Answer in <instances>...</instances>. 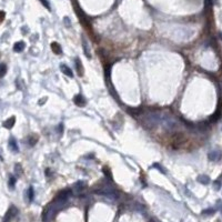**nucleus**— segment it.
<instances>
[{
  "mask_svg": "<svg viewBox=\"0 0 222 222\" xmlns=\"http://www.w3.org/2000/svg\"><path fill=\"white\" fill-rule=\"evenodd\" d=\"M26 44L24 41H18V42H16L15 46H13V50L16 51V52H21V51L25 49Z\"/></svg>",
  "mask_w": 222,
  "mask_h": 222,
  "instance_id": "1",
  "label": "nucleus"
},
{
  "mask_svg": "<svg viewBox=\"0 0 222 222\" xmlns=\"http://www.w3.org/2000/svg\"><path fill=\"white\" fill-rule=\"evenodd\" d=\"M220 156H221V152L219 151H212V152L209 153V159L211 161H216L220 159Z\"/></svg>",
  "mask_w": 222,
  "mask_h": 222,
  "instance_id": "2",
  "label": "nucleus"
},
{
  "mask_svg": "<svg viewBox=\"0 0 222 222\" xmlns=\"http://www.w3.org/2000/svg\"><path fill=\"white\" fill-rule=\"evenodd\" d=\"M9 147L11 148V150H12L13 152H18V145H17V142H16V140L11 138V139L9 140Z\"/></svg>",
  "mask_w": 222,
  "mask_h": 222,
  "instance_id": "3",
  "label": "nucleus"
},
{
  "mask_svg": "<svg viewBox=\"0 0 222 222\" xmlns=\"http://www.w3.org/2000/svg\"><path fill=\"white\" fill-rule=\"evenodd\" d=\"M61 71L64 72V75H67L68 77H70V78L73 77V73H72V71L70 70V68H68V67L64 66V64H61Z\"/></svg>",
  "mask_w": 222,
  "mask_h": 222,
  "instance_id": "4",
  "label": "nucleus"
},
{
  "mask_svg": "<svg viewBox=\"0 0 222 222\" xmlns=\"http://www.w3.org/2000/svg\"><path fill=\"white\" fill-rule=\"evenodd\" d=\"M15 117H11V118H9L8 120L3 123V127L7 128V129H10V128H12L13 127V124H15Z\"/></svg>",
  "mask_w": 222,
  "mask_h": 222,
  "instance_id": "5",
  "label": "nucleus"
},
{
  "mask_svg": "<svg viewBox=\"0 0 222 222\" xmlns=\"http://www.w3.org/2000/svg\"><path fill=\"white\" fill-rule=\"evenodd\" d=\"M51 48H52V50H53V52L55 53H57V55H59V53H61V48H60V46L58 44H51Z\"/></svg>",
  "mask_w": 222,
  "mask_h": 222,
  "instance_id": "6",
  "label": "nucleus"
},
{
  "mask_svg": "<svg viewBox=\"0 0 222 222\" xmlns=\"http://www.w3.org/2000/svg\"><path fill=\"white\" fill-rule=\"evenodd\" d=\"M7 73V66L5 64H0V78L5 77V75Z\"/></svg>",
  "mask_w": 222,
  "mask_h": 222,
  "instance_id": "7",
  "label": "nucleus"
},
{
  "mask_svg": "<svg viewBox=\"0 0 222 222\" xmlns=\"http://www.w3.org/2000/svg\"><path fill=\"white\" fill-rule=\"evenodd\" d=\"M75 102H76L78 106H84V101L82 99V95H77L75 97Z\"/></svg>",
  "mask_w": 222,
  "mask_h": 222,
  "instance_id": "8",
  "label": "nucleus"
},
{
  "mask_svg": "<svg viewBox=\"0 0 222 222\" xmlns=\"http://www.w3.org/2000/svg\"><path fill=\"white\" fill-rule=\"evenodd\" d=\"M83 49H84V53H86V56H87L88 58L91 57V56H90V53L88 52L89 49H88V46H87V44H86V40L83 41Z\"/></svg>",
  "mask_w": 222,
  "mask_h": 222,
  "instance_id": "9",
  "label": "nucleus"
},
{
  "mask_svg": "<svg viewBox=\"0 0 222 222\" xmlns=\"http://www.w3.org/2000/svg\"><path fill=\"white\" fill-rule=\"evenodd\" d=\"M15 182H16V178L11 176L10 177V180H9V185H10V188H13L15 187Z\"/></svg>",
  "mask_w": 222,
  "mask_h": 222,
  "instance_id": "10",
  "label": "nucleus"
},
{
  "mask_svg": "<svg viewBox=\"0 0 222 222\" xmlns=\"http://www.w3.org/2000/svg\"><path fill=\"white\" fill-rule=\"evenodd\" d=\"M76 66H77V70H78V73L79 75H81V64H80V61L78 60V59H76Z\"/></svg>",
  "mask_w": 222,
  "mask_h": 222,
  "instance_id": "11",
  "label": "nucleus"
},
{
  "mask_svg": "<svg viewBox=\"0 0 222 222\" xmlns=\"http://www.w3.org/2000/svg\"><path fill=\"white\" fill-rule=\"evenodd\" d=\"M28 194H29V199L32 200V198H33V189H32V188H29V190H28Z\"/></svg>",
  "mask_w": 222,
  "mask_h": 222,
  "instance_id": "12",
  "label": "nucleus"
},
{
  "mask_svg": "<svg viewBox=\"0 0 222 222\" xmlns=\"http://www.w3.org/2000/svg\"><path fill=\"white\" fill-rule=\"evenodd\" d=\"M42 3H44V6L46 7V8H48V9H50V6H49V2L47 1V0H40Z\"/></svg>",
  "mask_w": 222,
  "mask_h": 222,
  "instance_id": "13",
  "label": "nucleus"
},
{
  "mask_svg": "<svg viewBox=\"0 0 222 222\" xmlns=\"http://www.w3.org/2000/svg\"><path fill=\"white\" fill-rule=\"evenodd\" d=\"M5 19V12L3 11H0V22Z\"/></svg>",
  "mask_w": 222,
  "mask_h": 222,
  "instance_id": "14",
  "label": "nucleus"
}]
</instances>
